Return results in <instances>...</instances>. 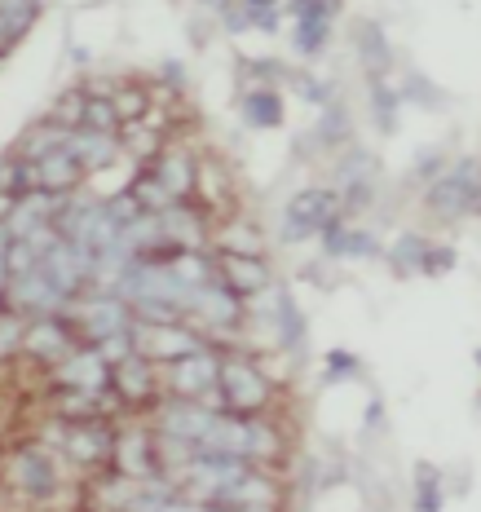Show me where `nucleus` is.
<instances>
[{"mask_svg":"<svg viewBox=\"0 0 481 512\" xmlns=\"http://www.w3.org/2000/svg\"><path fill=\"white\" fill-rule=\"evenodd\" d=\"M442 508H446L442 473L433 464H415V508L411 512H442Z\"/></svg>","mask_w":481,"mask_h":512,"instance_id":"2f4dec72","label":"nucleus"},{"mask_svg":"<svg viewBox=\"0 0 481 512\" xmlns=\"http://www.w3.org/2000/svg\"><path fill=\"white\" fill-rule=\"evenodd\" d=\"M67 155L80 164L84 177L106 173V168L120 164V133H89V128H71L67 137Z\"/></svg>","mask_w":481,"mask_h":512,"instance_id":"aec40b11","label":"nucleus"},{"mask_svg":"<svg viewBox=\"0 0 481 512\" xmlns=\"http://www.w3.org/2000/svg\"><path fill=\"white\" fill-rule=\"evenodd\" d=\"M217 349L212 345H203L195 349V354H186V358H177V362H168V367H159L164 371V393L168 398H190V402H203V407H212L217 411Z\"/></svg>","mask_w":481,"mask_h":512,"instance_id":"0eeeda50","label":"nucleus"},{"mask_svg":"<svg viewBox=\"0 0 481 512\" xmlns=\"http://www.w3.org/2000/svg\"><path fill=\"white\" fill-rule=\"evenodd\" d=\"M217 411L230 415H265L274 407V376L248 354H221L217 358Z\"/></svg>","mask_w":481,"mask_h":512,"instance_id":"f257e3e1","label":"nucleus"},{"mask_svg":"<svg viewBox=\"0 0 481 512\" xmlns=\"http://www.w3.org/2000/svg\"><path fill=\"white\" fill-rule=\"evenodd\" d=\"M354 58L362 62V71L371 76H393V67H398V49H393L389 31L376 18H358L354 23Z\"/></svg>","mask_w":481,"mask_h":512,"instance_id":"6ab92c4d","label":"nucleus"},{"mask_svg":"<svg viewBox=\"0 0 481 512\" xmlns=\"http://www.w3.org/2000/svg\"><path fill=\"white\" fill-rule=\"evenodd\" d=\"M283 217L296 221V226H305L309 234H323L336 217H345V208H340V195L336 186H301L292 199L283 204Z\"/></svg>","mask_w":481,"mask_h":512,"instance_id":"4468645a","label":"nucleus"},{"mask_svg":"<svg viewBox=\"0 0 481 512\" xmlns=\"http://www.w3.org/2000/svg\"><path fill=\"white\" fill-rule=\"evenodd\" d=\"M80 128H89V133H120V115H115V106H111V98H106V93L84 89Z\"/></svg>","mask_w":481,"mask_h":512,"instance_id":"7c9ffc66","label":"nucleus"},{"mask_svg":"<svg viewBox=\"0 0 481 512\" xmlns=\"http://www.w3.org/2000/svg\"><path fill=\"white\" fill-rule=\"evenodd\" d=\"M49 371H53V384H58V389H106V380H111V362H106L93 345H76Z\"/></svg>","mask_w":481,"mask_h":512,"instance_id":"a211bd4d","label":"nucleus"},{"mask_svg":"<svg viewBox=\"0 0 481 512\" xmlns=\"http://www.w3.org/2000/svg\"><path fill=\"white\" fill-rule=\"evenodd\" d=\"M40 14H45V0H0V58L36 27Z\"/></svg>","mask_w":481,"mask_h":512,"instance_id":"393cba45","label":"nucleus"},{"mask_svg":"<svg viewBox=\"0 0 481 512\" xmlns=\"http://www.w3.org/2000/svg\"><path fill=\"white\" fill-rule=\"evenodd\" d=\"M455 265H459V252L451 248V243H429L420 274H424V279H442V274H451Z\"/></svg>","mask_w":481,"mask_h":512,"instance_id":"4c0bfd02","label":"nucleus"},{"mask_svg":"<svg viewBox=\"0 0 481 512\" xmlns=\"http://www.w3.org/2000/svg\"><path fill=\"white\" fill-rule=\"evenodd\" d=\"M279 239H283V243H309V239H314V234H309L305 226H296V221H287V217H283V226H279Z\"/></svg>","mask_w":481,"mask_h":512,"instance_id":"79ce46f5","label":"nucleus"},{"mask_svg":"<svg viewBox=\"0 0 481 512\" xmlns=\"http://www.w3.org/2000/svg\"><path fill=\"white\" fill-rule=\"evenodd\" d=\"M212 407H203V402H190V398H159V407H155V424L151 429L159 437H173V442H186V446H199L203 442V433H208V424H212Z\"/></svg>","mask_w":481,"mask_h":512,"instance_id":"f8f14e48","label":"nucleus"},{"mask_svg":"<svg viewBox=\"0 0 481 512\" xmlns=\"http://www.w3.org/2000/svg\"><path fill=\"white\" fill-rule=\"evenodd\" d=\"M305 137L318 146V151H340V146H349V137H354V115H349V106L336 102V98L327 106H318V124L309 128Z\"/></svg>","mask_w":481,"mask_h":512,"instance_id":"4be33fe9","label":"nucleus"},{"mask_svg":"<svg viewBox=\"0 0 481 512\" xmlns=\"http://www.w3.org/2000/svg\"><path fill=\"white\" fill-rule=\"evenodd\" d=\"M128 195L137 199V208H142V212H164V208H173L168 190L159 186V181H155L151 173H146V168H142V173H137L133 181H128Z\"/></svg>","mask_w":481,"mask_h":512,"instance_id":"c9c22d12","label":"nucleus"},{"mask_svg":"<svg viewBox=\"0 0 481 512\" xmlns=\"http://www.w3.org/2000/svg\"><path fill=\"white\" fill-rule=\"evenodd\" d=\"M318 243H323V261H371V256L384 252L376 230L354 226V221H345V217L331 221V226L318 234Z\"/></svg>","mask_w":481,"mask_h":512,"instance_id":"dca6fc26","label":"nucleus"},{"mask_svg":"<svg viewBox=\"0 0 481 512\" xmlns=\"http://www.w3.org/2000/svg\"><path fill=\"white\" fill-rule=\"evenodd\" d=\"M327 367H323V384L327 389H340V384L349 380H362V358L354 349H327Z\"/></svg>","mask_w":481,"mask_h":512,"instance_id":"72a5a7b5","label":"nucleus"},{"mask_svg":"<svg viewBox=\"0 0 481 512\" xmlns=\"http://www.w3.org/2000/svg\"><path fill=\"white\" fill-rule=\"evenodd\" d=\"M106 98H111L115 115H120V128H124V124L146 120V111H151V89H146V84H137V80L115 84V89L106 93Z\"/></svg>","mask_w":481,"mask_h":512,"instance_id":"c756f323","label":"nucleus"},{"mask_svg":"<svg viewBox=\"0 0 481 512\" xmlns=\"http://www.w3.org/2000/svg\"><path fill=\"white\" fill-rule=\"evenodd\" d=\"M261 226H248L243 217L221 221V230H212V252H261Z\"/></svg>","mask_w":481,"mask_h":512,"instance_id":"c85d7f7f","label":"nucleus"},{"mask_svg":"<svg viewBox=\"0 0 481 512\" xmlns=\"http://www.w3.org/2000/svg\"><path fill=\"white\" fill-rule=\"evenodd\" d=\"M429 234H420V230H402L398 239L389 243V265H393V274H402V279H415L420 274V265H424V252H429Z\"/></svg>","mask_w":481,"mask_h":512,"instance_id":"cd10ccee","label":"nucleus"},{"mask_svg":"<svg viewBox=\"0 0 481 512\" xmlns=\"http://www.w3.org/2000/svg\"><path fill=\"white\" fill-rule=\"evenodd\" d=\"M212 265H217V283L243 301H256L274 287V270L261 252H212Z\"/></svg>","mask_w":481,"mask_h":512,"instance_id":"9d476101","label":"nucleus"},{"mask_svg":"<svg viewBox=\"0 0 481 512\" xmlns=\"http://www.w3.org/2000/svg\"><path fill=\"white\" fill-rule=\"evenodd\" d=\"M159 217V239H168L173 248L181 252H203L212 243V226H208V217L190 204H173V208H164V212H155Z\"/></svg>","mask_w":481,"mask_h":512,"instance_id":"f3484780","label":"nucleus"},{"mask_svg":"<svg viewBox=\"0 0 481 512\" xmlns=\"http://www.w3.org/2000/svg\"><path fill=\"white\" fill-rule=\"evenodd\" d=\"M111 398L120 402V411H146L159 407L164 398V371L142 354H124L120 362H111V380H106Z\"/></svg>","mask_w":481,"mask_h":512,"instance_id":"423d86ee","label":"nucleus"},{"mask_svg":"<svg viewBox=\"0 0 481 512\" xmlns=\"http://www.w3.org/2000/svg\"><path fill=\"white\" fill-rule=\"evenodd\" d=\"M442 168H446V155L433 151V146H424V151L415 155V177H420V186H429V181L442 173Z\"/></svg>","mask_w":481,"mask_h":512,"instance_id":"ea45409f","label":"nucleus"},{"mask_svg":"<svg viewBox=\"0 0 481 512\" xmlns=\"http://www.w3.org/2000/svg\"><path fill=\"white\" fill-rule=\"evenodd\" d=\"M190 323L208 327L212 336H234L243 323H248V301L243 296H234L230 287H221L217 279L203 283L190 292V309H186Z\"/></svg>","mask_w":481,"mask_h":512,"instance_id":"6e6552de","label":"nucleus"},{"mask_svg":"<svg viewBox=\"0 0 481 512\" xmlns=\"http://www.w3.org/2000/svg\"><path fill=\"white\" fill-rule=\"evenodd\" d=\"M67 137H71V128H62V124H53V120H36L23 137H18L14 155L27 159V164H40V159L67 151Z\"/></svg>","mask_w":481,"mask_h":512,"instance_id":"b1692460","label":"nucleus"},{"mask_svg":"<svg viewBox=\"0 0 481 512\" xmlns=\"http://www.w3.org/2000/svg\"><path fill=\"white\" fill-rule=\"evenodd\" d=\"M80 111H84V89H67L58 102H53V111L45 120L62 124V128H80Z\"/></svg>","mask_w":481,"mask_h":512,"instance_id":"58836bf2","label":"nucleus"},{"mask_svg":"<svg viewBox=\"0 0 481 512\" xmlns=\"http://www.w3.org/2000/svg\"><path fill=\"white\" fill-rule=\"evenodd\" d=\"M111 473H124L133 482H146V477H164L159 473V451H155V429L151 424H128V429H115V446H111Z\"/></svg>","mask_w":481,"mask_h":512,"instance_id":"1a4fd4ad","label":"nucleus"},{"mask_svg":"<svg viewBox=\"0 0 481 512\" xmlns=\"http://www.w3.org/2000/svg\"><path fill=\"white\" fill-rule=\"evenodd\" d=\"M53 442H58L62 460L80 473H98L111 464V446H115V420H58L53 424Z\"/></svg>","mask_w":481,"mask_h":512,"instance_id":"39448f33","label":"nucleus"},{"mask_svg":"<svg viewBox=\"0 0 481 512\" xmlns=\"http://www.w3.org/2000/svg\"><path fill=\"white\" fill-rule=\"evenodd\" d=\"M265 305H270V323H274V345L283 349V354H305L309 345V323H305V309L296 301L287 287H270L265 292Z\"/></svg>","mask_w":481,"mask_h":512,"instance_id":"2eb2a0df","label":"nucleus"},{"mask_svg":"<svg viewBox=\"0 0 481 512\" xmlns=\"http://www.w3.org/2000/svg\"><path fill=\"white\" fill-rule=\"evenodd\" d=\"M283 84L296 93L305 106H327L331 98H336V84L323 80V76H314V71H287Z\"/></svg>","mask_w":481,"mask_h":512,"instance_id":"473e14b6","label":"nucleus"},{"mask_svg":"<svg viewBox=\"0 0 481 512\" xmlns=\"http://www.w3.org/2000/svg\"><path fill=\"white\" fill-rule=\"evenodd\" d=\"M76 345H84L80 332L71 327L67 314H45V318H27V332H23V354L45 362V367H58L62 358L71 354Z\"/></svg>","mask_w":481,"mask_h":512,"instance_id":"9b49d317","label":"nucleus"},{"mask_svg":"<svg viewBox=\"0 0 481 512\" xmlns=\"http://www.w3.org/2000/svg\"><path fill=\"white\" fill-rule=\"evenodd\" d=\"M424 208H429L442 226H455V221L477 217V208H481L477 159L473 155H459L455 164H446L442 173L424 186Z\"/></svg>","mask_w":481,"mask_h":512,"instance_id":"f03ea898","label":"nucleus"},{"mask_svg":"<svg viewBox=\"0 0 481 512\" xmlns=\"http://www.w3.org/2000/svg\"><path fill=\"white\" fill-rule=\"evenodd\" d=\"M142 168L168 190V199H173V204H186V199H195L199 151H190V146H168V151H155V159H146Z\"/></svg>","mask_w":481,"mask_h":512,"instance_id":"ddd939ff","label":"nucleus"},{"mask_svg":"<svg viewBox=\"0 0 481 512\" xmlns=\"http://www.w3.org/2000/svg\"><path fill=\"white\" fill-rule=\"evenodd\" d=\"M186 80H190V76H186V67H181L177 58H168V62H164V84H168V89H177V93H181V89H186Z\"/></svg>","mask_w":481,"mask_h":512,"instance_id":"a19ab883","label":"nucleus"},{"mask_svg":"<svg viewBox=\"0 0 481 512\" xmlns=\"http://www.w3.org/2000/svg\"><path fill=\"white\" fill-rule=\"evenodd\" d=\"M331 40V18L327 14H296L292 18V49L301 58H323Z\"/></svg>","mask_w":481,"mask_h":512,"instance_id":"bb28decb","label":"nucleus"},{"mask_svg":"<svg viewBox=\"0 0 481 512\" xmlns=\"http://www.w3.org/2000/svg\"><path fill=\"white\" fill-rule=\"evenodd\" d=\"M62 314L71 318V327L80 332L84 345H102L106 336L133 327V309H128V301L115 292H102V287H84L80 296H71V305L62 309Z\"/></svg>","mask_w":481,"mask_h":512,"instance_id":"20e7f679","label":"nucleus"},{"mask_svg":"<svg viewBox=\"0 0 481 512\" xmlns=\"http://www.w3.org/2000/svg\"><path fill=\"white\" fill-rule=\"evenodd\" d=\"M367 512H371V508H367Z\"/></svg>","mask_w":481,"mask_h":512,"instance_id":"c03bdc74","label":"nucleus"},{"mask_svg":"<svg viewBox=\"0 0 481 512\" xmlns=\"http://www.w3.org/2000/svg\"><path fill=\"white\" fill-rule=\"evenodd\" d=\"M31 177H36V190H49V195H76V190L84 186L80 164L67 151H58V155L40 159V164H31Z\"/></svg>","mask_w":481,"mask_h":512,"instance_id":"5701e85b","label":"nucleus"},{"mask_svg":"<svg viewBox=\"0 0 481 512\" xmlns=\"http://www.w3.org/2000/svg\"><path fill=\"white\" fill-rule=\"evenodd\" d=\"M367 98H371V115H376L380 133H398V111H402V93L393 76H371L367 80Z\"/></svg>","mask_w":481,"mask_h":512,"instance_id":"a878e982","label":"nucleus"},{"mask_svg":"<svg viewBox=\"0 0 481 512\" xmlns=\"http://www.w3.org/2000/svg\"><path fill=\"white\" fill-rule=\"evenodd\" d=\"M243 14H248V31H265V36H274V31L283 27V0H239Z\"/></svg>","mask_w":481,"mask_h":512,"instance_id":"f704fd0d","label":"nucleus"},{"mask_svg":"<svg viewBox=\"0 0 481 512\" xmlns=\"http://www.w3.org/2000/svg\"><path fill=\"white\" fill-rule=\"evenodd\" d=\"M23 332H27V318L18 309H0V362H9L14 354H23Z\"/></svg>","mask_w":481,"mask_h":512,"instance_id":"e433bc0d","label":"nucleus"},{"mask_svg":"<svg viewBox=\"0 0 481 512\" xmlns=\"http://www.w3.org/2000/svg\"><path fill=\"white\" fill-rule=\"evenodd\" d=\"M230 5V0H199V9H203V14H221V9H226Z\"/></svg>","mask_w":481,"mask_h":512,"instance_id":"37998d69","label":"nucleus"},{"mask_svg":"<svg viewBox=\"0 0 481 512\" xmlns=\"http://www.w3.org/2000/svg\"><path fill=\"white\" fill-rule=\"evenodd\" d=\"M287 120V102L279 89H243L239 98V124L252 133H274Z\"/></svg>","mask_w":481,"mask_h":512,"instance_id":"412c9836","label":"nucleus"},{"mask_svg":"<svg viewBox=\"0 0 481 512\" xmlns=\"http://www.w3.org/2000/svg\"><path fill=\"white\" fill-rule=\"evenodd\" d=\"M5 482L14 486L18 499H27V504H53L62 490V464L58 455L49 451L45 442H27V446H14L5 460Z\"/></svg>","mask_w":481,"mask_h":512,"instance_id":"7ed1b4c3","label":"nucleus"}]
</instances>
